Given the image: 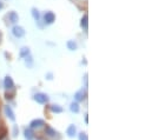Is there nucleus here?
Here are the masks:
<instances>
[{
  "mask_svg": "<svg viewBox=\"0 0 152 140\" xmlns=\"http://www.w3.org/2000/svg\"><path fill=\"white\" fill-rule=\"evenodd\" d=\"M44 130V138L45 139H51L54 140L56 138H58V140H61V137L59 134V132L57 130H54L53 127H51L50 125H45V127L42 128Z\"/></svg>",
  "mask_w": 152,
  "mask_h": 140,
  "instance_id": "obj_1",
  "label": "nucleus"
},
{
  "mask_svg": "<svg viewBox=\"0 0 152 140\" xmlns=\"http://www.w3.org/2000/svg\"><path fill=\"white\" fill-rule=\"evenodd\" d=\"M33 100H34L36 103L40 104V105H46V104H48L50 98H48V96H47L46 93L37 92V93L33 94Z\"/></svg>",
  "mask_w": 152,
  "mask_h": 140,
  "instance_id": "obj_2",
  "label": "nucleus"
},
{
  "mask_svg": "<svg viewBox=\"0 0 152 140\" xmlns=\"http://www.w3.org/2000/svg\"><path fill=\"white\" fill-rule=\"evenodd\" d=\"M45 125H46V122H45V120L44 119H40V118H37V119H33L31 122H30V128H32L34 132L36 131H39V130H41V128H44L45 127Z\"/></svg>",
  "mask_w": 152,
  "mask_h": 140,
  "instance_id": "obj_3",
  "label": "nucleus"
},
{
  "mask_svg": "<svg viewBox=\"0 0 152 140\" xmlns=\"http://www.w3.org/2000/svg\"><path fill=\"white\" fill-rule=\"evenodd\" d=\"M2 111H4V114L6 115V118H7L10 121H12V122L14 124L15 120H17V117H15V113H14L13 108H12L10 105H5Z\"/></svg>",
  "mask_w": 152,
  "mask_h": 140,
  "instance_id": "obj_4",
  "label": "nucleus"
},
{
  "mask_svg": "<svg viewBox=\"0 0 152 140\" xmlns=\"http://www.w3.org/2000/svg\"><path fill=\"white\" fill-rule=\"evenodd\" d=\"M4 87H5V91H14L15 90V85H14V81H13L11 75H6L5 77V79H4Z\"/></svg>",
  "mask_w": 152,
  "mask_h": 140,
  "instance_id": "obj_5",
  "label": "nucleus"
},
{
  "mask_svg": "<svg viewBox=\"0 0 152 140\" xmlns=\"http://www.w3.org/2000/svg\"><path fill=\"white\" fill-rule=\"evenodd\" d=\"M56 21V14L52 11H47L44 14V24L45 25H52Z\"/></svg>",
  "mask_w": 152,
  "mask_h": 140,
  "instance_id": "obj_6",
  "label": "nucleus"
},
{
  "mask_svg": "<svg viewBox=\"0 0 152 140\" xmlns=\"http://www.w3.org/2000/svg\"><path fill=\"white\" fill-rule=\"evenodd\" d=\"M23 134H24L25 140H36V137H37V132H34L30 127H25Z\"/></svg>",
  "mask_w": 152,
  "mask_h": 140,
  "instance_id": "obj_7",
  "label": "nucleus"
},
{
  "mask_svg": "<svg viewBox=\"0 0 152 140\" xmlns=\"http://www.w3.org/2000/svg\"><path fill=\"white\" fill-rule=\"evenodd\" d=\"M66 136L69 137V138H71V139H73V138H76L77 134H78V130H77V126L75 124H71V125H69L67 126V128H66Z\"/></svg>",
  "mask_w": 152,
  "mask_h": 140,
  "instance_id": "obj_8",
  "label": "nucleus"
},
{
  "mask_svg": "<svg viewBox=\"0 0 152 140\" xmlns=\"http://www.w3.org/2000/svg\"><path fill=\"white\" fill-rule=\"evenodd\" d=\"M12 33H13V35H14L15 38H23L26 32H25V30H24V27H23V26L14 25V26L12 27Z\"/></svg>",
  "mask_w": 152,
  "mask_h": 140,
  "instance_id": "obj_9",
  "label": "nucleus"
},
{
  "mask_svg": "<svg viewBox=\"0 0 152 140\" xmlns=\"http://www.w3.org/2000/svg\"><path fill=\"white\" fill-rule=\"evenodd\" d=\"M85 99H86V92L84 91V88L77 91L76 93H75V101L81 103V101H84Z\"/></svg>",
  "mask_w": 152,
  "mask_h": 140,
  "instance_id": "obj_10",
  "label": "nucleus"
},
{
  "mask_svg": "<svg viewBox=\"0 0 152 140\" xmlns=\"http://www.w3.org/2000/svg\"><path fill=\"white\" fill-rule=\"evenodd\" d=\"M7 17H8L10 23H12V24H17V23L19 21V15H18V13L14 12V11H11Z\"/></svg>",
  "mask_w": 152,
  "mask_h": 140,
  "instance_id": "obj_11",
  "label": "nucleus"
},
{
  "mask_svg": "<svg viewBox=\"0 0 152 140\" xmlns=\"http://www.w3.org/2000/svg\"><path fill=\"white\" fill-rule=\"evenodd\" d=\"M50 111H51L52 113L60 114V113L64 112V108H63L60 105H58V104H52V105H50Z\"/></svg>",
  "mask_w": 152,
  "mask_h": 140,
  "instance_id": "obj_12",
  "label": "nucleus"
},
{
  "mask_svg": "<svg viewBox=\"0 0 152 140\" xmlns=\"http://www.w3.org/2000/svg\"><path fill=\"white\" fill-rule=\"evenodd\" d=\"M70 111H71L72 113H75V114H78V113L80 112V104L77 103V101H72V103L70 104Z\"/></svg>",
  "mask_w": 152,
  "mask_h": 140,
  "instance_id": "obj_13",
  "label": "nucleus"
},
{
  "mask_svg": "<svg viewBox=\"0 0 152 140\" xmlns=\"http://www.w3.org/2000/svg\"><path fill=\"white\" fill-rule=\"evenodd\" d=\"M80 26H81V28H84L85 31L88 30V15H87V14H84V15H83L81 21H80Z\"/></svg>",
  "mask_w": 152,
  "mask_h": 140,
  "instance_id": "obj_14",
  "label": "nucleus"
},
{
  "mask_svg": "<svg viewBox=\"0 0 152 140\" xmlns=\"http://www.w3.org/2000/svg\"><path fill=\"white\" fill-rule=\"evenodd\" d=\"M31 13H32V17H33V19L36 20V23H37V24H39V23H40V19H41L40 12H39L36 7H33V8L31 9Z\"/></svg>",
  "mask_w": 152,
  "mask_h": 140,
  "instance_id": "obj_15",
  "label": "nucleus"
},
{
  "mask_svg": "<svg viewBox=\"0 0 152 140\" xmlns=\"http://www.w3.org/2000/svg\"><path fill=\"white\" fill-rule=\"evenodd\" d=\"M24 59H25V65H26V67H27V69H32L33 65H34V60H33L32 55L30 54V55H27V57L24 58Z\"/></svg>",
  "mask_w": 152,
  "mask_h": 140,
  "instance_id": "obj_16",
  "label": "nucleus"
},
{
  "mask_svg": "<svg viewBox=\"0 0 152 140\" xmlns=\"http://www.w3.org/2000/svg\"><path fill=\"white\" fill-rule=\"evenodd\" d=\"M66 46H67V48L70 51H77V48H78V45H77V42L75 40H69L66 42Z\"/></svg>",
  "mask_w": 152,
  "mask_h": 140,
  "instance_id": "obj_17",
  "label": "nucleus"
},
{
  "mask_svg": "<svg viewBox=\"0 0 152 140\" xmlns=\"http://www.w3.org/2000/svg\"><path fill=\"white\" fill-rule=\"evenodd\" d=\"M27 55H30V48H28V47H23V48L20 50L19 57H20V58H26Z\"/></svg>",
  "mask_w": 152,
  "mask_h": 140,
  "instance_id": "obj_18",
  "label": "nucleus"
},
{
  "mask_svg": "<svg viewBox=\"0 0 152 140\" xmlns=\"http://www.w3.org/2000/svg\"><path fill=\"white\" fill-rule=\"evenodd\" d=\"M19 136V127H18V125H13V128H12V137L13 138H17Z\"/></svg>",
  "mask_w": 152,
  "mask_h": 140,
  "instance_id": "obj_19",
  "label": "nucleus"
},
{
  "mask_svg": "<svg viewBox=\"0 0 152 140\" xmlns=\"http://www.w3.org/2000/svg\"><path fill=\"white\" fill-rule=\"evenodd\" d=\"M77 137H78V140H88V136L86 132H80L77 134Z\"/></svg>",
  "mask_w": 152,
  "mask_h": 140,
  "instance_id": "obj_20",
  "label": "nucleus"
},
{
  "mask_svg": "<svg viewBox=\"0 0 152 140\" xmlns=\"http://www.w3.org/2000/svg\"><path fill=\"white\" fill-rule=\"evenodd\" d=\"M46 79H47V80H52V79H53V74H52L51 72L46 73Z\"/></svg>",
  "mask_w": 152,
  "mask_h": 140,
  "instance_id": "obj_21",
  "label": "nucleus"
},
{
  "mask_svg": "<svg viewBox=\"0 0 152 140\" xmlns=\"http://www.w3.org/2000/svg\"><path fill=\"white\" fill-rule=\"evenodd\" d=\"M83 81L85 82V88H87V73H85V75H84V79H83Z\"/></svg>",
  "mask_w": 152,
  "mask_h": 140,
  "instance_id": "obj_22",
  "label": "nucleus"
},
{
  "mask_svg": "<svg viewBox=\"0 0 152 140\" xmlns=\"http://www.w3.org/2000/svg\"><path fill=\"white\" fill-rule=\"evenodd\" d=\"M85 124L88 125V115H87V113L85 114Z\"/></svg>",
  "mask_w": 152,
  "mask_h": 140,
  "instance_id": "obj_23",
  "label": "nucleus"
},
{
  "mask_svg": "<svg viewBox=\"0 0 152 140\" xmlns=\"http://www.w3.org/2000/svg\"><path fill=\"white\" fill-rule=\"evenodd\" d=\"M2 7H4V4H2L1 0H0V9H2Z\"/></svg>",
  "mask_w": 152,
  "mask_h": 140,
  "instance_id": "obj_24",
  "label": "nucleus"
},
{
  "mask_svg": "<svg viewBox=\"0 0 152 140\" xmlns=\"http://www.w3.org/2000/svg\"><path fill=\"white\" fill-rule=\"evenodd\" d=\"M0 44H1V33H0Z\"/></svg>",
  "mask_w": 152,
  "mask_h": 140,
  "instance_id": "obj_25",
  "label": "nucleus"
}]
</instances>
